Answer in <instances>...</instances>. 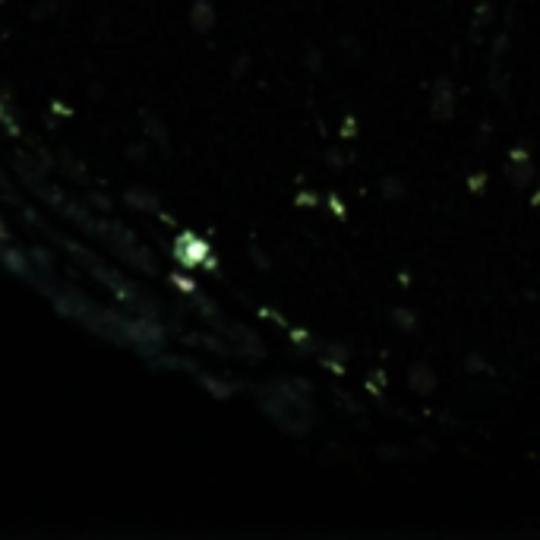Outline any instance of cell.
Returning <instances> with one entry per match:
<instances>
[{"label":"cell","instance_id":"1","mask_svg":"<svg viewBox=\"0 0 540 540\" xmlns=\"http://www.w3.org/2000/svg\"><path fill=\"white\" fill-rule=\"evenodd\" d=\"M433 117H439V120L452 117V89H449V79H439V83H436V95H433Z\"/></svg>","mask_w":540,"mask_h":540},{"label":"cell","instance_id":"2","mask_svg":"<svg viewBox=\"0 0 540 540\" xmlns=\"http://www.w3.org/2000/svg\"><path fill=\"white\" fill-rule=\"evenodd\" d=\"M411 383L417 386V392H430V389H433V373H430V367H414V370H411Z\"/></svg>","mask_w":540,"mask_h":540}]
</instances>
